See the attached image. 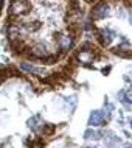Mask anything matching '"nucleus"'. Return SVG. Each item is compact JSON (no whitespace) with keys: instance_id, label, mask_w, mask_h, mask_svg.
I'll list each match as a JSON object with an SVG mask.
<instances>
[{"instance_id":"nucleus-1","label":"nucleus","mask_w":132,"mask_h":148,"mask_svg":"<svg viewBox=\"0 0 132 148\" xmlns=\"http://www.w3.org/2000/svg\"><path fill=\"white\" fill-rule=\"evenodd\" d=\"M3 33L16 56L56 62L81 34L79 0H10Z\"/></svg>"},{"instance_id":"nucleus-2","label":"nucleus","mask_w":132,"mask_h":148,"mask_svg":"<svg viewBox=\"0 0 132 148\" xmlns=\"http://www.w3.org/2000/svg\"><path fill=\"white\" fill-rule=\"evenodd\" d=\"M89 123L92 126H99V125H101V123H103V117H101V114H99V111H95V112L90 115Z\"/></svg>"},{"instance_id":"nucleus-3","label":"nucleus","mask_w":132,"mask_h":148,"mask_svg":"<svg viewBox=\"0 0 132 148\" xmlns=\"http://www.w3.org/2000/svg\"><path fill=\"white\" fill-rule=\"evenodd\" d=\"M2 10H3V0H0V14H2Z\"/></svg>"},{"instance_id":"nucleus-4","label":"nucleus","mask_w":132,"mask_h":148,"mask_svg":"<svg viewBox=\"0 0 132 148\" xmlns=\"http://www.w3.org/2000/svg\"><path fill=\"white\" fill-rule=\"evenodd\" d=\"M84 2H87V3H95V2H98V0H84Z\"/></svg>"},{"instance_id":"nucleus-5","label":"nucleus","mask_w":132,"mask_h":148,"mask_svg":"<svg viewBox=\"0 0 132 148\" xmlns=\"http://www.w3.org/2000/svg\"><path fill=\"white\" fill-rule=\"evenodd\" d=\"M131 126H132V122H131Z\"/></svg>"},{"instance_id":"nucleus-6","label":"nucleus","mask_w":132,"mask_h":148,"mask_svg":"<svg viewBox=\"0 0 132 148\" xmlns=\"http://www.w3.org/2000/svg\"><path fill=\"white\" fill-rule=\"evenodd\" d=\"M127 148H131V147H127Z\"/></svg>"}]
</instances>
